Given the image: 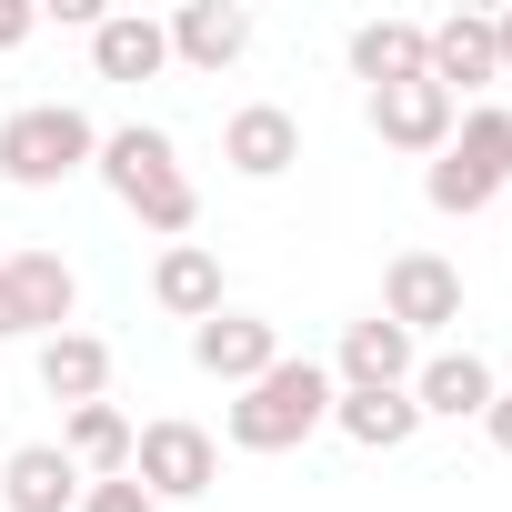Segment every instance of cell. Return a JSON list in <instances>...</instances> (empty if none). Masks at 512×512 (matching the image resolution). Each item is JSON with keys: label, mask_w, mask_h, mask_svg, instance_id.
<instances>
[{"label": "cell", "mask_w": 512, "mask_h": 512, "mask_svg": "<svg viewBox=\"0 0 512 512\" xmlns=\"http://www.w3.org/2000/svg\"><path fill=\"white\" fill-rule=\"evenodd\" d=\"M91 171L111 181V201H121L141 231H161V241H191V221H201V191H191V171H181L171 131H151V121H121V131H101V161H91Z\"/></svg>", "instance_id": "1"}, {"label": "cell", "mask_w": 512, "mask_h": 512, "mask_svg": "<svg viewBox=\"0 0 512 512\" xmlns=\"http://www.w3.org/2000/svg\"><path fill=\"white\" fill-rule=\"evenodd\" d=\"M332 392H342V382H332L322 362H292V352H282L262 382H241V402L221 412V432H231V452H302V442L332 422Z\"/></svg>", "instance_id": "2"}, {"label": "cell", "mask_w": 512, "mask_h": 512, "mask_svg": "<svg viewBox=\"0 0 512 512\" xmlns=\"http://www.w3.org/2000/svg\"><path fill=\"white\" fill-rule=\"evenodd\" d=\"M502 191H512V111L472 101V111L452 121V141L432 151L422 201H432V211H452V221H472V211H482V201H502Z\"/></svg>", "instance_id": "3"}, {"label": "cell", "mask_w": 512, "mask_h": 512, "mask_svg": "<svg viewBox=\"0 0 512 512\" xmlns=\"http://www.w3.org/2000/svg\"><path fill=\"white\" fill-rule=\"evenodd\" d=\"M91 161H101V121L71 111V101H21L11 121H0V181L11 191H61Z\"/></svg>", "instance_id": "4"}, {"label": "cell", "mask_w": 512, "mask_h": 512, "mask_svg": "<svg viewBox=\"0 0 512 512\" xmlns=\"http://www.w3.org/2000/svg\"><path fill=\"white\" fill-rule=\"evenodd\" d=\"M71 312H81V282L61 251H11L0 262V342H51V332H71Z\"/></svg>", "instance_id": "5"}, {"label": "cell", "mask_w": 512, "mask_h": 512, "mask_svg": "<svg viewBox=\"0 0 512 512\" xmlns=\"http://www.w3.org/2000/svg\"><path fill=\"white\" fill-rule=\"evenodd\" d=\"M131 482H141L151 502H201V492L221 482V442H211L201 422H141V432H131Z\"/></svg>", "instance_id": "6"}, {"label": "cell", "mask_w": 512, "mask_h": 512, "mask_svg": "<svg viewBox=\"0 0 512 512\" xmlns=\"http://www.w3.org/2000/svg\"><path fill=\"white\" fill-rule=\"evenodd\" d=\"M382 322H402L412 342L462 322V262H442V251H392V272H382Z\"/></svg>", "instance_id": "7"}, {"label": "cell", "mask_w": 512, "mask_h": 512, "mask_svg": "<svg viewBox=\"0 0 512 512\" xmlns=\"http://www.w3.org/2000/svg\"><path fill=\"white\" fill-rule=\"evenodd\" d=\"M452 121H462V101H452L442 81H392V91H372V131H382L392 151H412V161H432V151L452 141Z\"/></svg>", "instance_id": "8"}, {"label": "cell", "mask_w": 512, "mask_h": 512, "mask_svg": "<svg viewBox=\"0 0 512 512\" xmlns=\"http://www.w3.org/2000/svg\"><path fill=\"white\" fill-rule=\"evenodd\" d=\"M412 372H422V342L402 332V322H352L342 332V362H332V382L342 392H412Z\"/></svg>", "instance_id": "9"}, {"label": "cell", "mask_w": 512, "mask_h": 512, "mask_svg": "<svg viewBox=\"0 0 512 512\" xmlns=\"http://www.w3.org/2000/svg\"><path fill=\"white\" fill-rule=\"evenodd\" d=\"M221 161H231L241 181H282V171L302 161V121H292L282 101H241V111L221 121Z\"/></svg>", "instance_id": "10"}, {"label": "cell", "mask_w": 512, "mask_h": 512, "mask_svg": "<svg viewBox=\"0 0 512 512\" xmlns=\"http://www.w3.org/2000/svg\"><path fill=\"white\" fill-rule=\"evenodd\" d=\"M191 362H201L211 382H231V392H241V382H262V372L282 362V332H272L262 312H211V322L191 332Z\"/></svg>", "instance_id": "11"}, {"label": "cell", "mask_w": 512, "mask_h": 512, "mask_svg": "<svg viewBox=\"0 0 512 512\" xmlns=\"http://www.w3.org/2000/svg\"><path fill=\"white\" fill-rule=\"evenodd\" d=\"M161 31H171V61H191V71H231L251 51V11L241 0H181Z\"/></svg>", "instance_id": "12"}, {"label": "cell", "mask_w": 512, "mask_h": 512, "mask_svg": "<svg viewBox=\"0 0 512 512\" xmlns=\"http://www.w3.org/2000/svg\"><path fill=\"white\" fill-rule=\"evenodd\" d=\"M151 302L171 312V322H211L221 312V251L211 241H161V262H151Z\"/></svg>", "instance_id": "13"}, {"label": "cell", "mask_w": 512, "mask_h": 512, "mask_svg": "<svg viewBox=\"0 0 512 512\" xmlns=\"http://www.w3.org/2000/svg\"><path fill=\"white\" fill-rule=\"evenodd\" d=\"M91 71L101 81H161L171 71V31L151 11H101L91 21Z\"/></svg>", "instance_id": "14"}, {"label": "cell", "mask_w": 512, "mask_h": 512, "mask_svg": "<svg viewBox=\"0 0 512 512\" xmlns=\"http://www.w3.org/2000/svg\"><path fill=\"white\" fill-rule=\"evenodd\" d=\"M422 41H432V61H422V71H432V81H442L452 101H462V91H492V81H502V51H492V21H482V11H452V21H432Z\"/></svg>", "instance_id": "15"}, {"label": "cell", "mask_w": 512, "mask_h": 512, "mask_svg": "<svg viewBox=\"0 0 512 512\" xmlns=\"http://www.w3.org/2000/svg\"><path fill=\"white\" fill-rule=\"evenodd\" d=\"M492 362L482 352H432L422 372H412V402H422V422H482L492 412Z\"/></svg>", "instance_id": "16"}, {"label": "cell", "mask_w": 512, "mask_h": 512, "mask_svg": "<svg viewBox=\"0 0 512 512\" xmlns=\"http://www.w3.org/2000/svg\"><path fill=\"white\" fill-rule=\"evenodd\" d=\"M81 472H71V452L61 442H21L11 462H0V502L11 512H81Z\"/></svg>", "instance_id": "17"}, {"label": "cell", "mask_w": 512, "mask_h": 512, "mask_svg": "<svg viewBox=\"0 0 512 512\" xmlns=\"http://www.w3.org/2000/svg\"><path fill=\"white\" fill-rule=\"evenodd\" d=\"M41 392H51V402H71V412H81V402H101V392H111V342H101V332H81V322H71V332H51V342H41Z\"/></svg>", "instance_id": "18"}, {"label": "cell", "mask_w": 512, "mask_h": 512, "mask_svg": "<svg viewBox=\"0 0 512 512\" xmlns=\"http://www.w3.org/2000/svg\"><path fill=\"white\" fill-rule=\"evenodd\" d=\"M61 452H71L81 482H121V472H131V412H121V402H81V412L61 422Z\"/></svg>", "instance_id": "19"}, {"label": "cell", "mask_w": 512, "mask_h": 512, "mask_svg": "<svg viewBox=\"0 0 512 512\" xmlns=\"http://www.w3.org/2000/svg\"><path fill=\"white\" fill-rule=\"evenodd\" d=\"M422 61H432L422 21H362V31H352V81H372V91H392V81H432Z\"/></svg>", "instance_id": "20"}, {"label": "cell", "mask_w": 512, "mask_h": 512, "mask_svg": "<svg viewBox=\"0 0 512 512\" xmlns=\"http://www.w3.org/2000/svg\"><path fill=\"white\" fill-rule=\"evenodd\" d=\"M332 422L362 442V452H402L422 432V402L412 392H332Z\"/></svg>", "instance_id": "21"}, {"label": "cell", "mask_w": 512, "mask_h": 512, "mask_svg": "<svg viewBox=\"0 0 512 512\" xmlns=\"http://www.w3.org/2000/svg\"><path fill=\"white\" fill-rule=\"evenodd\" d=\"M81 512H161V502H151V492L121 472V482H91V492H81Z\"/></svg>", "instance_id": "22"}, {"label": "cell", "mask_w": 512, "mask_h": 512, "mask_svg": "<svg viewBox=\"0 0 512 512\" xmlns=\"http://www.w3.org/2000/svg\"><path fill=\"white\" fill-rule=\"evenodd\" d=\"M31 31H41V11H31V0H0V51H21Z\"/></svg>", "instance_id": "23"}, {"label": "cell", "mask_w": 512, "mask_h": 512, "mask_svg": "<svg viewBox=\"0 0 512 512\" xmlns=\"http://www.w3.org/2000/svg\"><path fill=\"white\" fill-rule=\"evenodd\" d=\"M482 432H492V452L512 462V392H492V412H482Z\"/></svg>", "instance_id": "24"}, {"label": "cell", "mask_w": 512, "mask_h": 512, "mask_svg": "<svg viewBox=\"0 0 512 512\" xmlns=\"http://www.w3.org/2000/svg\"><path fill=\"white\" fill-rule=\"evenodd\" d=\"M492 51H502V81H512V11L492 21Z\"/></svg>", "instance_id": "25"}]
</instances>
